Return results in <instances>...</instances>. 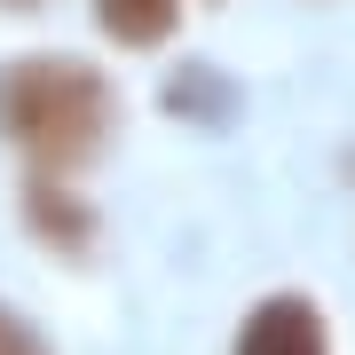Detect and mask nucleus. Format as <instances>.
<instances>
[{"label":"nucleus","instance_id":"f257e3e1","mask_svg":"<svg viewBox=\"0 0 355 355\" xmlns=\"http://www.w3.org/2000/svg\"><path fill=\"white\" fill-rule=\"evenodd\" d=\"M119 95L111 79L79 55H16L0 64V142L24 150V166L79 174L103 142H111Z\"/></svg>","mask_w":355,"mask_h":355},{"label":"nucleus","instance_id":"f03ea898","mask_svg":"<svg viewBox=\"0 0 355 355\" xmlns=\"http://www.w3.org/2000/svg\"><path fill=\"white\" fill-rule=\"evenodd\" d=\"M16 214H24V229L48 245V253H64V261L95 253V205H87V190H71V174L32 166L24 190H16Z\"/></svg>","mask_w":355,"mask_h":355},{"label":"nucleus","instance_id":"7ed1b4c3","mask_svg":"<svg viewBox=\"0 0 355 355\" xmlns=\"http://www.w3.org/2000/svg\"><path fill=\"white\" fill-rule=\"evenodd\" d=\"M229 355H331V324H324V308L308 292H268L237 324V347Z\"/></svg>","mask_w":355,"mask_h":355},{"label":"nucleus","instance_id":"20e7f679","mask_svg":"<svg viewBox=\"0 0 355 355\" xmlns=\"http://www.w3.org/2000/svg\"><path fill=\"white\" fill-rule=\"evenodd\" d=\"M95 24H103L111 48L150 55V48H166L182 32V0H95Z\"/></svg>","mask_w":355,"mask_h":355},{"label":"nucleus","instance_id":"39448f33","mask_svg":"<svg viewBox=\"0 0 355 355\" xmlns=\"http://www.w3.org/2000/svg\"><path fill=\"white\" fill-rule=\"evenodd\" d=\"M166 111L174 119H229V79H214L205 64H182L174 87H166Z\"/></svg>","mask_w":355,"mask_h":355},{"label":"nucleus","instance_id":"423d86ee","mask_svg":"<svg viewBox=\"0 0 355 355\" xmlns=\"http://www.w3.org/2000/svg\"><path fill=\"white\" fill-rule=\"evenodd\" d=\"M0 355H48V340H40V331L16 316L8 300H0Z\"/></svg>","mask_w":355,"mask_h":355},{"label":"nucleus","instance_id":"0eeeda50","mask_svg":"<svg viewBox=\"0 0 355 355\" xmlns=\"http://www.w3.org/2000/svg\"><path fill=\"white\" fill-rule=\"evenodd\" d=\"M0 8H16V16H32V8H48V0H0Z\"/></svg>","mask_w":355,"mask_h":355}]
</instances>
